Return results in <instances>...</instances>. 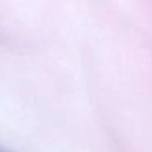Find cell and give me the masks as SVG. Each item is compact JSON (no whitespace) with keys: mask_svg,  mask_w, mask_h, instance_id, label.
Masks as SVG:
<instances>
[{"mask_svg":"<svg viewBox=\"0 0 152 152\" xmlns=\"http://www.w3.org/2000/svg\"><path fill=\"white\" fill-rule=\"evenodd\" d=\"M0 152H10V151H5V149H2V147H0Z\"/></svg>","mask_w":152,"mask_h":152,"instance_id":"cell-1","label":"cell"}]
</instances>
